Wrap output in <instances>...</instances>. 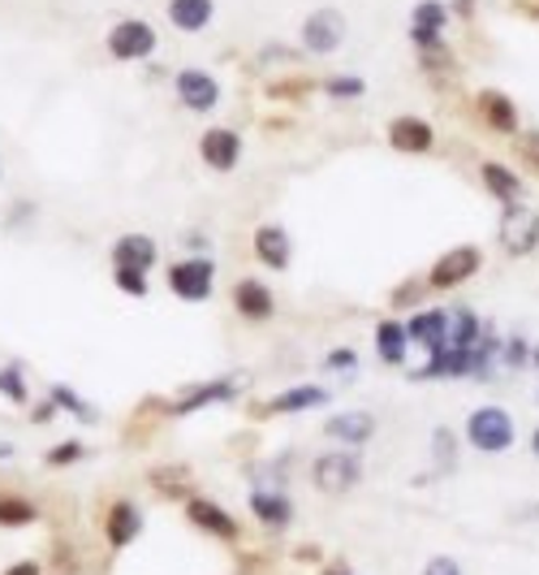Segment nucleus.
Returning a JSON list of instances; mask_svg holds the SVG:
<instances>
[{
	"instance_id": "30",
	"label": "nucleus",
	"mask_w": 539,
	"mask_h": 575,
	"mask_svg": "<svg viewBox=\"0 0 539 575\" xmlns=\"http://www.w3.org/2000/svg\"><path fill=\"white\" fill-rule=\"evenodd\" d=\"M0 394L9 399V403H27L31 394H27V376H22V364H9V369H0Z\"/></svg>"
},
{
	"instance_id": "5",
	"label": "nucleus",
	"mask_w": 539,
	"mask_h": 575,
	"mask_svg": "<svg viewBox=\"0 0 539 575\" xmlns=\"http://www.w3.org/2000/svg\"><path fill=\"white\" fill-rule=\"evenodd\" d=\"M479 269H484V251H479L475 243L449 246L445 255H436V264H431V273H427V286L431 290H458V286H466Z\"/></svg>"
},
{
	"instance_id": "39",
	"label": "nucleus",
	"mask_w": 539,
	"mask_h": 575,
	"mask_svg": "<svg viewBox=\"0 0 539 575\" xmlns=\"http://www.w3.org/2000/svg\"><path fill=\"white\" fill-rule=\"evenodd\" d=\"M4 575H43L35 558H22V563H13V567H4Z\"/></svg>"
},
{
	"instance_id": "43",
	"label": "nucleus",
	"mask_w": 539,
	"mask_h": 575,
	"mask_svg": "<svg viewBox=\"0 0 539 575\" xmlns=\"http://www.w3.org/2000/svg\"><path fill=\"white\" fill-rule=\"evenodd\" d=\"M531 451H536V458H539V424L531 428Z\"/></svg>"
},
{
	"instance_id": "4",
	"label": "nucleus",
	"mask_w": 539,
	"mask_h": 575,
	"mask_svg": "<svg viewBox=\"0 0 539 575\" xmlns=\"http://www.w3.org/2000/svg\"><path fill=\"white\" fill-rule=\"evenodd\" d=\"M169 290L182 299V303H203L212 299L216 290V264L207 255H186L177 264H169Z\"/></svg>"
},
{
	"instance_id": "46",
	"label": "nucleus",
	"mask_w": 539,
	"mask_h": 575,
	"mask_svg": "<svg viewBox=\"0 0 539 575\" xmlns=\"http://www.w3.org/2000/svg\"><path fill=\"white\" fill-rule=\"evenodd\" d=\"M536 364H539V351H536Z\"/></svg>"
},
{
	"instance_id": "38",
	"label": "nucleus",
	"mask_w": 539,
	"mask_h": 575,
	"mask_svg": "<svg viewBox=\"0 0 539 575\" xmlns=\"http://www.w3.org/2000/svg\"><path fill=\"white\" fill-rule=\"evenodd\" d=\"M501 355H509V369H522L527 364V346H522V337H509L501 346Z\"/></svg>"
},
{
	"instance_id": "44",
	"label": "nucleus",
	"mask_w": 539,
	"mask_h": 575,
	"mask_svg": "<svg viewBox=\"0 0 539 575\" xmlns=\"http://www.w3.org/2000/svg\"><path fill=\"white\" fill-rule=\"evenodd\" d=\"M0 178H4V164H0Z\"/></svg>"
},
{
	"instance_id": "18",
	"label": "nucleus",
	"mask_w": 539,
	"mask_h": 575,
	"mask_svg": "<svg viewBox=\"0 0 539 575\" xmlns=\"http://www.w3.org/2000/svg\"><path fill=\"white\" fill-rule=\"evenodd\" d=\"M143 533V511L130 502V497H121L109 506V519H104V536H109V545L113 549H125V545H134Z\"/></svg>"
},
{
	"instance_id": "19",
	"label": "nucleus",
	"mask_w": 539,
	"mask_h": 575,
	"mask_svg": "<svg viewBox=\"0 0 539 575\" xmlns=\"http://www.w3.org/2000/svg\"><path fill=\"white\" fill-rule=\"evenodd\" d=\"M164 13H169V27H173V31H182V36H199V31H207V27H212V18H216V0H169V4H164Z\"/></svg>"
},
{
	"instance_id": "2",
	"label": "nucleus",
	"mask_w": 539,
	"mask_h": 575,
	"mask_svg": "<svg viewBox=\"0 0 539 575\" xmlns=\"http://www.w3.org/2000/svg\"><path fill=\"white\" fill-rule=\"evenodd\" d=\"M363 481V458L358 451H324L311 463V485L324 497H346Z\"/></svg>"
},
{
	"instance_id": "20",
	"label": "nucleus",
	"mask_w": 539,
	"mask_h": 575,
	"mask_svg": "<svg viewBox=\"0 0 539 575\" xmlns=\"http://www.w3.org/2000/svg\"><path fill=\"white\" fill-rule=\"evenodd\" d=\"M155 260H160V246H155V239H148V234H121L113 243L116 269H143V273H152Z\"/></svg>"
},
{
	"instance_id": "3",
	"label": "nucleus",
	"mask_w": 539,
	"mask_h": 575,
	"mask_svg": "<svg viewBox=\"0 0 539 575\" xmlns=\"http://www.w3.org/2000/svg\"><path fill=\"white\" fill-rule=\"evenodd\" d=\"M497 239H501V246H505V255H509V260H527V255L539 246V208H531L527 200L505 204V216H501Z\"/></svg>"
},
{
	"instance_id": "1",
	"label": "nucleus",
	"mask_w": 539,
	"mask_h": 575,
	"mask_svg": "<svg viewBox=\"0 0 539 575\" xmlns=\"http://www.w3.org/2000/svg\"><path fill=\"white\" fill-rule=\"evenodd\" d=\"M462 437L470 451L505 454V451H513V442H518V420L505 407H497V403H484V407H475L466 415Z\"/></svg>"
},
{
	"instance_id": "14",
	"label": "nucleus",
	"mask_w": 539,
	"mask_h": 575,
	"mask_svg": "<svg viewBox=\"0 0 539 575\" xmlns=\"http://www.w3.org/2000/svg\"><path fill=\"white\" fill-rule=\"evenodd\" d=\"M449 325H454V312H440V307H424V312H415V316L406 321L410 342L424 346L427 355H436V351L449 346Z\"/></svg>"
},
{
	"instance_id": "32",
	"label": "nucleus",
	"mask_w": 539,
	"mask_h": 575,
	"mask_svg": "<svg viewBox=\"0 0 539 575\" xmlns=\"http://www.w3.org/2000/svg\"><path fill=\"white\" fill-rule=\"evenodd\" d=\"M113 282L121 294H130V299H143L148 294V273L143 269H113Z\"/></svg>"
},
{
	"instance_id": "12",
	"label": "nucleus",
	"mask_w": 539,
	"mask_h": 575,
	"mask_svg": "<svg viewBox=\"0 0 539 575\" xmlns=\"http://www.w3.org/2000/svg\"><path fill=\"white\" fill-rule=\"evenodd\" d=\"M475 113L484 118L488 130H497V134H509V139H518L522 134V118H518V104L497 91V87H488V91H479L475 95Z\"/></svg>"
},
{
	"instance_id": "35",
	"label": "nucleus",
	"mask_w": 539,
	"mask_h": 575,
	"mask_svg": "<svg viewBox=\"0 0 539 575\" xmlns=\"http://www.w3.org/2000/svg\"><path fill=\"white\" fill-rule=\"evenodd\" d=\"M419 575H466V572H462V563H458V558H449V554H436V558H427L424 572H419Z\"/></svg>"
},
{
	"instance_id": "42",
	"label": "nucleus",
	"mask_w": 539,
	"mask_h": 575,
	"mask_svg": "<svg viewBox=\"0 0 539 575\" xmlns=\"http://www.w3.org/2000/svg\"><path fill=\"white\" fill-rule=\"evenodd\" d=\"M449 9H458V13H462V18H470V13H475V0H454V4H449Z\"/></svg>"
},
{
	"instance_id": "22",
	"label": "nucleus",
	"mask_w": 539,
	"mask_h": 575,
	"mask_svg": "<svg viewBox=\"0 0 539 575\" xmlns=\"http://www.w3.org/2000/svg\"><path fill=\"white\" fill-rule=\"evenodd\" d=\"M479 178H484V186H488V195L492 200H501V204H518L522 195H527V186H522V178L501 161H488L479 169Z\"/></svg>"
},
{
	"instance_id": "17",
	"label": "nucleus",
	"mask_w": 539,
	"mask_h": 575,
	"mask_svg": "<svg viewBox=\"0 0 539 575\" xmlns=\"http://www.w3.org/2000/svg\"><path fill=\"white\" fill-rule=\"evenodd\" d=\"M233 307H237V316H242V321L264 325L272 312H276V299H272V290L264 286V282L246 278V282H237V286H233Z\"/></svg>"
},
{
	"instance_id": "27",
	"label": "nucleus",
	"mask_w": 539,
	"mask_h": 575,
	"mask_svg": "<svg viewBox=\"0 0 539 575\" xmlns=\"http://www.w3.org/2000/svg\"><path fill=\"white\" fill-rule=\"evenodd\" d=\"M35 502L22 493H0V528H27L35 524Z\"/></svg>"
},
{
	"instance_id": "8",
	"label": "nucleus",
	"mask_w": 539,
	"mask_h": 575,
	"mask_svg": "<svg viewBox=\"0 0 539 575\" xmlns=\"http://www.w3.org/2000/svg\"><path fill=\"white\" fill-rule=\"evenodd\" d=\"M173 91H177V104H182V109H191V113H212V109L221 104V82H216V74L194 70V65L177 70Z\"/></svg>"
},
{
	"instance_id": "11",
	"label": "nucleus",
	"mask_w": 539,
	"mask_h": 575,
	"mask_svg": "<svg viewBox=\"0 0 539 575\" xmlns=\"http://www.w3.org/2000/svg\"><path fill=\"white\" fill-rule=\"evenodd\" d=\"M186 519L194 524V533H207L216 536V541H237L242 536V528H237V519H233L230 511L221 502H212V497H199V493L186 497Z\"/></svg>"
},
{
	"instance_id": "10",
	"label": "nucleus",
	"mask_w": 539,
	"mask_h": 575,
	"mask_svg": "<svg viewBox=\"0 0 539 575\" xmlns=\"http://www.w3.org/2000/svg\"><path fill=\"white\" fill-rule=\"evenodd\" d=\"M199 157L216 173H233L242 164V134L230 125H207L203 139H199Z\"/></svg>"
},
{
	"instance_id": "40",
	"label": "nucleus",
	"mask_w": 539,
	"mask_h": 575,
	"mask_svg": "<svg viewBox=\"0 0 539 575\" xmlns=\"http://www.w3.org/2000/svg\"><path fill=\"white\" fill-rule=\"evenodd\" d=\"M419 294H424V290H419V286H415V282H410V286H401V290H397V294H393V303L401 307V303H415Z\"/></svg>"
},
{
	"instance_id": "41",
	"label": "nucleus",
	"mask_w": 539,
	"mask_h": 575,
	"mask_svg": "<svg viewBox=\"0 0 539 575\" xmlns=\"http://www.w3.org/2000/svg\"><path fill=\"white\" fill-rule=\"evenodd\" d=\"M319 575H354V572H349V563H324Z\"/></svg>"
},
{
	"instance_id": "7",
	"label": "nucleus",
	"mask_w": 539,
	"mask_h": 575,
	"mask_svg": "<svg viewBox=\"0 0 539 575\" xmlns=\"http://www.w3.org/2000/svg\"><path fill=\"white\" fill-rule=\"evenodd\" d=\"M104 48H109L113 61H148L155 48H160V40H155L152 22H143V18H121L113 31H109Z\"/></svg>"
},
{
	"instance_id": "6",
	"label": "nucleus",
	"mask_w": 539,
	"mask_h": 575,
	"mask_svg": "<svg viewBox=\"0 0 539 575\" xmlns=\"http://www.w3.org/2000/svg\"><path fill=\"white\" fill-rule=\"evenodd\" d=\"M303 48L307 52H315V57H324V52H337L342 43H346L349 36V22H346V13L342 9H311L307 18H303Z\"/></svg>"
},
{
	"instance_id": "9",
	"label": "nucleus",
	"mask_w": 539,
	"mask_h": 575,
	"mask_svg": "<svg viewBox=\"0 0 539 575\" xmlns=\"http://www.w3.org/2000/svg\"><path fill=\"white\" fill-rule=\"evenodd\" d=\"M324 437L337 442V446H346V451H358V446H367V442L376 437V415L363 407L333 411V415L324 420Z\"/></svg>"
},
{
	"instance_id": "26",
	"label": "nucleus",
	"mask_w": 539,
	"mask_h": 575,
	"mask_svg": "<svg viewBox=\"0 0 539 575\" xmlns=\"http://www.w3.org/2000/svg\"><path fill=\"white\" fill-rule=\"evenodd\" d=\"M152 481L160 493H169V497H191L194 493V476H191V467H182V463H160V467H152Z\"/></svg>"
},
{
	"instance_id": "16",
	"label": "nucleus",
	"mask_w": 539,
	"mask_h": 575,
	"mask_svg": "<svg viewBox=\"0 0 539 575\" xmlns=\"http://www.w3.org/2000/svg\"><path fill=\"white\" fill-rule=\"evenodd\" d=\"M388 143L397 148V152H406V157H424V152H431V143H436V130H431V122H424V118H393V125H388Z\"/></svg>"
},
{
	"instance_id": "33",
	"label": "nucleus",
	"mask_w": 539,
	"mask_h": 575,
	"mask_svg": "<svg viewBox=\"0 0 539 575\" xmlns=\"http://www.w3.org/2000/svg\"><path fill=\"white\" fill-rule=\"evenodd\" d=\"M52 403H57V407H65V411H74L78 420H95V411L87 407V403L78 399L70 385H52Z\"/></svg>"
},
{
	"instance_id": "31",
	"label": "nucleus",
	"mask_w": 539,
	"mask_h": 575,
	"mask_svg": "<svg viewBox=\"0 0 539 575\" xmlns=\"http://www.w3.org/2000/svg\"><path fill=\"white\" fill-rule=\"evenodd\" d=\"M431 458L440 463V472H454V467H458V446H454V433H449V428H436V437H431Z\"/></svg>"
},
{
	"instance_id": "29",
	"label": "nucleus",
	"mask_w": 539,
	"mask_h": 575,
	"mask_svg": "<svg viewBox=\"0 0 539 575\" xmlns=\"http://www.w3.org/2000/svg\"><path fill=\"white\" fill-rule=\"evenodd\" d=\"M324 91L333 100H358V95H367V82L358 74H333V79H324Z\"/></svg>"
},
{
	"instance_id": "24",
	"label": "nucleus",
	"mask_w": 539,
	"mask_h": 575,
	"mask_svg": "<svg viewBox=\"0 0 539 575\" xmlns=\"http://www.w3.org/2000/svg\"><path fill=\"white\" fill-rule=\"evenodd\" d=\"M328 403V390L324 385H294L285 394H276L268 407V415H294V411H311V407H324Z\"/></svg>"
},
{
	"instance_id": "34",
	"label": "nucleus",
	"mask_w": 539,
	"mask_h": 575,
	"mask_svg": "<svg viewBox=\"0 0 539 575\" xmlns=\"http://www.w3.org/2000/svg\"><path fill=\"white\" fill-rule=\"evenodd\" d=\"M82 454H87L82 442H61V446H52V451L43 454V463H48V467H70V463H78Z\"/></svg>"
},
{
	"instance_id": "21",
	"label": "nucleus",
	"mask_w": 539,
	"mask_h": 575,
	"mask_svg": "<svg viewBox=\"0 0 539 575\" xmlns=\"http://www.w3.org/2000/svg\"><path fill=\"white\" fill-rule=\"evenodd\" d=\"M289 255H294V243H289V234L281 225H260L255 230V260L260 264L281 273V269H289Z\"/></svg>"
},
{
	"instance_id": "25",
	"label": "nucleus",
	"mask_w": 539,
	"mask_h": 575,
	"mask_svg": "<svg viewBox=\"0 0 539 575\" xmlns=\"http://www.w3.org/2000/svg\"><path fill=\"white\" fill-rule=\"evenodd\" d=\"M233 399V381H207L199 390H186L177 403H173V415H191V411H203L212 403H230Z\"/></svg>"
},
{
	"instance_id": "15",
	"label": "nucleus",
	"mask_w": 539,
	"mask_h": 575,
	"mask_svg": "<svg viewBox=\"0 0 539 575\" xmlns=\"http://www.w3.org/2000/svg\"><path fill=\"white\" fill-rule=\"evenodd\" d=\"M251 515L268 528V533H285L294 524V502L285 497L281 490H251Z\"/></svg>"
},
{
	"instance_id": "36",
	"label": "nucleus",
	"mask_w": 539,
	"mask_h": 575,
	"mask_svg": "<svg viewBox=\"0 0 539 575\" xmlns=\"http://www.w3.org/2000/svg\"><path fill=\"white\" fill-rule=\"evenodd\" d=\"M518 157L531 164L539 173V130H527V134H518Z\"/></svg>"
},
{
	"instance_id": "37",
	"label": "nucleus",
	"mask_w": 539,
	"mask_h": 575,
	"mask_svg": "<svg viewBox=\"0 0 539 575\" xmlns=\"http://www.w3.org/2000/svg\"><path fill=\"white\" fill-rule=\"evenodd\" d=\"M358 369V355L349 351V346H337V351H328V372H354Z\"/></svg>"
},
{
	"instance_id": "13",
	"label": "nucleus",
	"mask_w": 539,
	"mask_h": 575,
	"mask_svg": "<svg viewBox=\"0 0 539 575\" xmlns=\"http://www.w3.org/2000/svg\"><path fill=\"white\" fill-rule=\"evenodd\" d=\"M449 18H454V13H449V4H445V0H419V4H415V13H410V40L419 43L424 52L445 48L440 36H445Z\"/></svg>"
},
{
	"instance_id": "45",
	"label": "nucleus",
	"mask_w": 539,
	"mask_h": 575,
	"mask_svg": "<svg viewBox=\"0 0 539 575\" xmlns=\"http://www.w3.org/2000/svg\"><path fill=\"white\" fill-rule=\"evenodd\" d=\"M536 18H539V4H536Z\"/></svg>"
},
{
	"instance_id": "23",
	"label": "nucleus",
	"mask_w": 539,
	"mask_h": 575,
	"mask_svg": "<svg viewBox=\"0 0 539 575\" xmlns=\"http://www.w3.org/2000/svg\"><path fill=\"white\" fill-rule=\"evenodd\" d=\"M376 351H380V360L385 364H406V355H410V329H406V321H380L376 325Z\"/></svg>"
},
{
	"instance_id": "28",
	"label": "nucleus",
	"mask_w": 539,
	"mask_h": 575,
	"mask_svg": "<svg viewBox=\"0 0 539 575\" xmlns=\"http://www.w3.org/2000/svg\"><path fill=\"white\" fill-rule=\"evenodd\" d=\"M479 342H484V321H479L475 312H458L454 325H449V346L470 351V346H479Z\"/></svg>"
}]
</instances>
